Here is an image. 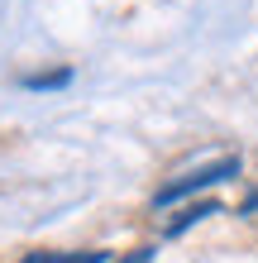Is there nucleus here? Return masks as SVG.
<instances>
[{
	"mask_svg": "<svg viewBox=\"0 0 258 263\" xmlns=\"http://www.w3.org/2000/svg\"><path fill=\"white\" fill-rule=\"evenodd\" d=\"M19 263H105L101 249H91V254H29Z\"/></svg>",
	"mask_w": 258,
	"mask_h": 263,
	"instance_id": "f03ea898",
	"label": "nucleus"
},
{
	"mask_svg": "<svg viewBox=\"0 0 258 263\" xmlns=\"http://www.w3.org/2000/svg\"><path fill=\"white\" fill-rule=\"evenodd\" d=\"M115 263H153V249H134V254H120Z\"/></svg>",
	"mask_w": 258,
	"mask_h": 263,
	"instance_id": "7ed1b4c3",
	"label": "nucleus"
},
{
	"mask_svg": "<svg viewBox=\"0 0 258 263\" xmlns=\"http://www.w3.org/2000/svg\"><path fill=\"white\" fill-rule=\"evenodd\" d=\"M239 173V158H220V163H210V167H201V173H187V177H177V182H168V187L158 192V206H172V201H182L187 192H201V187H215V182H225V177H234Z\"/></svg>",
	"mask_w": 258,
	"mask_h": 263,
	"instance_id": "f257e3e1",
	"label": "nucleus"
}]
</instances>
